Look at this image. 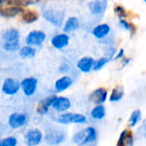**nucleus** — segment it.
Returning a JSON list of instances; mask_svg holds the SVG:
<instances>
[{"label":"nucleus","mask_w":146,"mask_h":146,"mask_svg":"<svg viewBox=\"0 0 146 146\" xmlns=\"http://www.w3.org/2000/svg\"><path fill=\"white\" fill-rule=\"evenodd\" d=\"M98 139V133L94 127H88L84 128L74 135L73 141L75 145L84 146L89 143H93Z\"/></svg>","instance_id":"nucleus-1"},{"label":"nucleus","mask_w":146,"mask_h":146,"mask_svg":"<svg viewBox=\"0 0 146 146\" xmlns=\"http://www.w3.org/2000/svg\"><path fill=\"white\" fill-rule=\"evenodd\" d=\"M44 18L56 27H60L62 25L64 19V12L50 6H44L42 9Z\"/></svg>","instance_id":"nucleus-2"},{"label":"nucleus","mask_w":146,"mask_h":146,"mask_svg":"<svg viewBox=\"0 0 146 146\" xmlns=\"http://www.w3.org/2000/svg\"><path fill=\"white\" fill-rule=\"evenodd\" d=\"M60 124H84L87 121L86 116L79 113H65L57 119Z\"/></svg>","instance_id":"nucleus-3"},{"label":"nucleus","mask_w":146,"mask_h":146,"mask_svg":"<svg viewBox=\"0 0 146 146\" xmlns=\"http://www.w3.org/2000/svg\"><path fill=\"white\" fill-rule=\"evenodd\" d=\"M46 34L40 30H33L31 31L27 38H26V43L27 46H40L45 40Z\"/></svg>","instance_id":"nucleus-4"},{"label":"nucleus","mask_w":146,"mask_h":146,"mask_svg":"<svg viewBox=\"0 0 146 146\" xmlns=\"http://www.w3.org/2000/svg\"><path fill=\"white\" fill-rule=\"evenodd\" d=\"M24 139L27 146H37L41 143L43 139V133L38 128H32L26 133Z\"/></svg>","instance_id":"nucleus-5"},{"label":"nucleus","mask_w":146,"mask_h":146,"mask_svg":"<svg viewBox=\"0 0 146 146\" xmlns=\"http://www.w3.org/2000/svg\"><path fill=\"white\" fill-rule=\"evenodd\" d=\"M20 86H21V89L22 90L23 93L26 96L30 97V96L33 95L37 90L38 80L33 77L25 78L24 80H22L20 82Z\"/></svg>","instance_id":"nucleus-6"},{"label":"nucleus","mask_w":146,"mask_h":146,"mask_svg":"<svg viewBox=\"0 0 146 146\" xmlns=\"http://www.w3.org/2000/svg\"><path fill=\"white\" fill-rule=\"evenodd\" d=\"M21 89L20 82L13 78H7L3 84L2 92L8 96L15 95Z\"/></svg>","instance_id":"nucleus-7"},{"label":"nucleus","mask_w":146,"mask_h":146,"mask_svg":"<svg viewBox=\"0 0 146 146\" xmlns=\"http://www.w3.org/2000/svg\"><path fill=\"white\" fill-rule=\"evenodd\" d=\"M108 98V90L104 87H99L95 89L90 94V100L96 105H103L106 102Z\"/></svg>","instance_id":"nucleus-8"},{"label":"nucleus","mask_w":146,"mask_h":146,"mask_svg":"<svg viewBox=\"0 0 146 146\" xmlns=\"http://www.w3.org/2000/svg\"><path fill=\"white\" fill-rule=\"evenodd\" d=\"M27 121V117L22 113H13L9 115L8 120L9 126L13 129H17L23 127Z\"/></svg>","instance_id":"nucleus-9"},{"label":"nucleus","mask_w":146,"mask_h":146,"mask_svg":"<svg viewBox=\"0 0 146 146\" xmlns=\"http://www.w3.org/2000/svg\"><path fill=\"white\" fill-rule=\"evenodd\" d=\"M107 0H96L92 1L88 3L90 12L95 15H103L107 9Z\"/></svg>","instance_id":"nucleus-10"},{"label":"nucleus","mask_w":146,"mask_h":146,"mask_svg":"<svg viewBox=\"0 0 146 146\" xmlns=\"http://www.w3.org/2000/svg\"><path fill=\"white\" fill-rule=\"evenodd\" d=\"M65 140V134L59 131H52L48 133L44 137V141L50 145H61Z\"/></svg>","instance_id":"nucleus-11"},{"label":"nucleus","mask_w":146,"mask_h":146,"mask_svg":"<svg viewBox=\"0 0 146 146\" xmlns=\"http://www.w3.org/2000/svg\"><path fill=\"white\" fill-rule=\"evenodd\" d=\"M51 107L57 112H65L71 107V101L66 97H56Z\"/></svg>","instance_id":"nucleus-12"},{"label":"nucleus","mask_w":146,"mask_h":146,"mask_svg":"<svg viewBox=\"0 0 146 146\" xmlns=\"http://www.w3.org/2000/svg\"><path fill=\"white\" fill-rule=\"evenodd\" d=\"M56 98V96L55 95H52V96H50L44 99H42L38 102V105H37V108H36V112L38 114V115H46L48 112H49V108L52 105L53 102L55 101V99Z\"/></svg>","instance_id":"nucleus-13"},{"label":"nucleus","mask_w":146,"mask_h":146,"mask_svg":"<svg viewBox=\"0 0 146 146\" xmlns=\"http://www.w3.org/2000/svg\"><path fill=\"white\" fill-rule=\"evenodd\" d=\"M69 43V36L65 33H59L55 35L51 39L52 46L56 50H62L65 48Z\"/></svg>","instance_id":"nucleus-14"},{"label":"nucleus","mask_w":146,"mask_h":146,"mask_svg":"<svg viewBox=\"0 0 146 146\" xmlns=\"http://www.w3.org/2000/svg\"><path fill=\"white\" fill-rule=\"evenodd\" d=\"M133 133L129 129L123 130L118 139L116 146H133Z\"/></svg>","instance_id":"nucleus-15"},{"label":"nucleus","mask_w":146,"mask_h":146,"mask_svg":"<svg viewBox=\"0 0 146 146\" xmlns=\"http://www.w3.org/2000/svg\"><path fill=\"white\" fill-rule=\"evenodd\" d=\"M94 62H95V60L92 57H90V56L82 57L81 59H80L78 61L77 68L82 73H89L93 68Z\"/></svg>","instance_id":"nucleus-16"},{"label":"nucleus","mask_w":146,"mask_h":146,"mask_svg":"<svg viewBox=\"0 0 146 146\" xmlns=\"http://www.w3.org/2000/svg\"><path fill=\"white\" fill-rule=\"evenodd\" d=\"M73 84V80L69 76H62L55 83V89L57 92H62L68 90Z\"/></svg>","instance_id":"nucleus-17"},{"label":"nucleus","mask_w":146,"mask_h":146,"mask_svg":"<svg viewBox=\"0 0 146 146\" xmlns=\"http://www.w3.org/2000/svg\"><path fill=\"white\" fill-rule=\"evenodd\" d=\"M110 27L108 24L104 23V24L96 26L92 30V34L97 38L101 39V38H105L110 33Z\"/></svg>","instance_id":"nucleus-18"},{"label":"nucleus","mask_w":146,"mask_h":146,"mask_svg":"<svg viewBox=\"0 0 146 146\" xmlns=\"http://www.w3.org/2000/svg\"><path fill=\"white\" fill-rule=\"evenodd\" d=\"M79 27H80L79 19L75 16H71L66 21L63 26V32L65 33V34L69 33L74 31H76L77 29H79Z\"/></svg>","instance_id":"nucleus-19"},{"label":"nucleus","mask_w":146,"mask_h":146,"mask_svg":"<svg viewBox=\"0 0 146 146\" xmlns=\"http://www.w3.org/2000/svg\"><path fill=\"white\" fill-rule=\"evenodd\" d=\"M23 11L22 8L15 6H7L5 8H0V16L3 17H14Z\"/></svg>","instance_id":"nucleus-20"},{"label":"nucleus","mask_w":146,"mask_h":146,"mask_svg":"<svg viewBox=\"0 0 146 146\" xmlns=\"http://www.w3.org/2000/svg\"><path fill=\"white\" fill-rule=\"evenodd\" d=\"M21 19L26 23L35 22L38 19V13L34 9H23L21 12Z\"/></svg>","instance_id":"nucleus-21"},{"label":"nucleus","mask_w":146,"mask_h":146,"mask_svg":"<svg viewBox=\"0 0 146 146\" xmlns=\"http://www.w3.org/2000/svg\"><path fill=\"white\" fill-rule=\"evenodd\" d=\"M124 94H125V91H124L123 86L117 85L113 88V90L111 92V94L110 96V101L112 103L119 102L120 100H121Z\"/></svg>","instance_id":"nucleus-22"},{"label":"nucleus","mask_w":146,"mask_h":146,"mask_svg":"<svg viewBox=\"0 0 146 146\" xmlns=\"http://www.w3.org/2000/svg\"><path fill=\"white\" fill-rule=\"evenodd\" d=\"M20 33L19 31L15 28H9L7 29L3 34V39L5 42H13L19 40Z\"/></svg>","instance_id":"nucleus-23"},{"label":"nucleus","mask_w":146,"mask_h":146,"mask_svg":"<svg viewBox=\"0 0 146 146\" xmlns=\"http://www.w3.org/2000/svg\"><path fill=\"white\" fill-rule=\"evenodd\" d=\"M106 110L104 105H97L92 109L91 111V115L93 119L96 120H102L105 117Z\"/></svg>","instance_id":"nucleus-24"},{"label":"nucleus","mask_w":146,"mask_h":146,"mask_svg":"<svg viewBox=\"0 0 146 146\" xmlns=\"http://www.w3.org/2000/svg\"><path fill=\"white\" fill-rule=\"evenodd\" d=\"M36 49L31 46H23L19 50V55L21 58H32L36 55Z\"/></svg>","instance_id":"nucleus-25"},{"label":"nucleus","mask_w":146,"mask_h":146,"mask_svg":"<svg viewBox=\"0 0 146 146\" xmlns=\"http://www.w3.org/2000/svg\"><path fill=\"white\" fill-rule=\"evenodd\" d=\"M142 119V112L140 110H134L131 115H130V118H129V121H128V123H129V126L131 127H134Z\"/></svg>","instance_id":"nucleus-26"},{"label":"nucleus","mask_w":146,"mask_h":146,"mask_svg":"<svg viewBox=\"0 0 146 146\" xmlns=\"http://www.w3.org/2000/svg\"><path fill=\"white\" fill-rule=\"evenodd\" d=\"M33 3H34V2L26 1V0H13V1H7L6 2V4H8L9 6H15V7H19V8L27 7V6L31 5Z\"/></svg>","instance_id":"nucleus-27"},{"label":"nucleus","mask_w":146,"mask_h":146,"mask_svg":"<svg viewBox=\"0 0 146 146\" xmlns=\"http://www.w3.org/2000/svg\"><path fill=\"white\" fill-rule=\"evenodd\" d=\"M3 48L4 50L7 51H15L17 50H20V42L19 40L13 42H5L3 44Z\"/></svg>","instance_id":"nucleus-28"},{"label":"nucleus","mask_w":146,"mask_h":146,"mask_svg":"<svg viewBox=\"0 0 146 146\" xmlns=\"http://www.w3.org/2000/svg\"><path fill=\"white\" fill-rule=\"evenodd\" d=\"M109 62H110V59L109 58H107V57H101L98 60H97V61L94 62L92 69L94 71H98L101 68H103Z\"/></svg>","instance_id":"nucleus-29"},{"label":"nucleus","mask_w":146,"mask_h":146,"mask_svg":"<svg viewBox=\"0 0 146 146\" xmlns=\"http://www.w3.org/2000/svg\"><path fill=\"white\" fill-rule=\"evenodd\" d=\"M17 143L18 141L15 137L9 136L0 140V146H16Z\"/></svg>","instance_id":"nucleus-30"},{"label":"nucleus","mask_w":146,"mask_h":146,"mask_svg":"<svg viewBox=\"0 0 146 146\" xmlns=\"http://www.w3.org/2000/svg\"><path fill=\"white\" fill-rule=\"evenodd\" d=\"M120 24H121V26H122L123 28H125L126 30L131 32L132 35H133V33H135V27H134L133 24H132L131 22H128L125 19H121L120 20Z\"/></svg>","instance_id":"nucleus-31"},{"label":"nucleus","mask_w":146,"mask_h":146,"mask_svg":"<svg viewBox=\"0 0 146 146\" xmlns=\"http://www.w3.org/2000/svg\"><path fill=\"white\" fill-rule=\"evenodd\" d=\"M115 15L119 17V18H121V19H123V18H125V17H127V11L126 10V9L123 7V6H121V5H116L115 7Z\"/></svg>","instance_id":"nucleus-32"},{"label":"nucleus","mask_w":146,"mask_h":146,"mask_svg":"<svg viewBox=\"0 0 146 146\" xmlns=\"http://www.w3.org/2000/svg\"><path fill=\"white\" fill-rule=\"evenodd\" d=\"M115 54V48H113V47H110L109 48V50H108V52H107V56H105V57H107V58H109L110 60L114 56V55Z\"/></svg>","instance_id":"nucleus-33"},{"label":"nucleus","mask_w":146,"mask_h":146,"mask_svg":"<svg viewBox=\"0 0 146 146\" xmlns=\"http://www.w3.org/2000/svg\"><path fill=\"white\" fill-rule=\"evenodd\" d=\"M124 56H125V50L123 49H121V50H119V51L117 52L116 56H115V60L121 59V58L124 57Z\"/></svg>","instance_id":"nucleus-34"},{"label":"nucleus","mask_w":146,"mask_h":146,"mask_svg":"<svg viewBox=\"0 0 146 146\" xmlns=\"http://www.w3.org/2000/svg\"><path fill=\"white\" fill-rule=\"evenodd\" d=\"M130 61H131V58H124V59L122 60V62H121L122 67H125L126 65H127V64L130 62Z\"/></svg>","instance_id":"nucleus-35"},{"label":"nucleus","mask_w":146,"mask_h":146,"mask_svg":"<svg viewBox=\"0 0 146 146\" xmlns=\"http://www.w3.org/2000/svg\"><path fill=\"white\" fill-rule=\"evenodd\" d=\"M3 4V1H1V0H0V7H2Z\"/></svg>","instance_id":"nucleus-36"}]
</instances>
